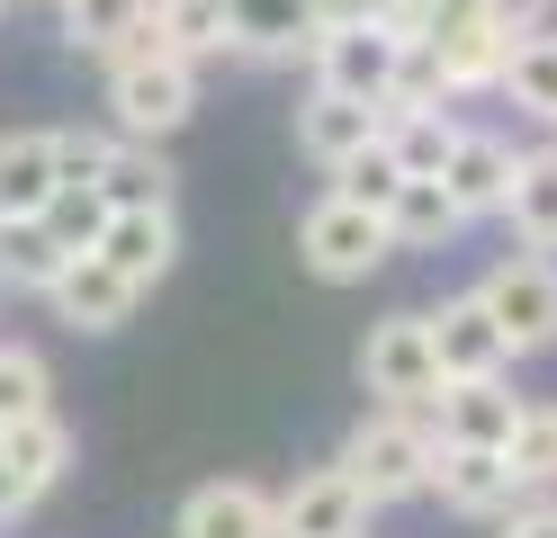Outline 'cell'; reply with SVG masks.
<instances>
[{
  "label": "cell",
  "mask_w": 557,
  "mask_h": 538,
  "mask_svg": "<svg viewBox=\"0 0 557 538\" xmlns=\"http://www.w3.org/2000/svg\"><path fill=\"white\" fill-rule=\"evenodd\" d=\"M432 458H441L432 422H423V413H405V404L360 413V422H351V440L333 449V466H342V476H351V485L377 502V512H387V502L432 493Z\"/></svg>",
  "instance_id": "6da1fadb"
},
{
  "label": "cell",
  "mask_w": 557,
  "mask_h": 538,
  "mask_svg": "<svg viewBox=\"0 0 557 538\" xmlns=\"http://www.w3.org/2000/svg\"><path fill=\"white\" fill-rule=\"evenodd\" d=\"M377 502L342 476V466H306V476L278 493V538H369Z\"/></svg>",
  "instance_id": "9c48e42d"
},
{
  "label": "cell",
  "mask_w": 557,
  "mask_h": 538,
  "mask_svg": "<svg viewBox=\"0 0 557 538\" xmlns=\"http://www.w3.org/2000/svg\"><path fill=\"white\" fill-rule=\"evenodd\" d=\"M504 538H557V493H531L504 512Z\"/></svg>",
  "instance_id": "e575fe53"
},
{
  "label": "cell",
  "mask_w": 557,
  "mask_h": 538,
  "mask_svg": "<svg viewBox=\"0 0 557 538\" xmlns=\"http://www.w3.org/2000/svg\"><path fill=\"white\" fill-rule=\"evenodd\" d=\"M0 466H10V485L37 502V493H54L63 485V466H73V430H63L54 413H37V422H10L0 430Z\"/></svg>",
  "instance_id": "ac0fdd59"
},
{
  "label": "cell",
  "mask_w": 557,
  "mask_h": 538,
  "mask_svg": "<svg viewBox=\"0 0 557 538\" xmlns=\"http://www.w3.org/2000/svg\"><path fill=\"white\" fill-rule=\"evenodd\" d=\"M521 117H540V126H557V36L548 27H521L512 36V54H504V82H495Z\"/></svg>",
  "instance_id": "44dd1931"
},
{
  "label": "cell",
  "mask_w": 557,
  "mask_h": 538,
  "mask_svg": "<svg viewBox=\"0 0 557 538\" xmlns=\"http://www.w3.org/2000/svg\"><path fill=\"white\" fill-rule=\"evenodd\" d=\"M476 297H485V314L504 323V341H512V359H540V350H557V251H504L495 270L476 278Z\"/></svg>",
  "instance_id": "277c9868"
},
{
  "label": "cell",
  "mask_w": 557,
  "mask_h": 538,
  "mask_svg": "<svg viewBox=\"0 0 557 538\" xmlns=\"http://www.w3.org/2000/svg\"><path fill=\"white\" fill-rule=\"evenodd\" d=\"M54 189H63L54 126H10V135H0V225H18V215H46Z\"/></svg>",
  "instance_id": "e0dca14e"
},
{
  "label": "cell",
  "mask_w": 557,
  "mask_h": 538,
  "mask_svg": "<svg viewBox=\"0 0 557 538\" xmlns=\"http://www.w3.org/2000/svg\"><path fill=\"white\" fill-rule=\"evenodd\" d=\"M0 10H10V0H0Z\"/></svg>",
  "instance_id": "f35d334b"
},
{
  "label": "cell",
  "mask_w": 557,
  "mask_h": 538,
  "mask_svg": "<svg viewBox=\"0 0 557 538\" xmlns=\"http://www.w3.org/2000/svg\"><path fill=\"white\" fill-rule=\"evenodd\" d=\"M441 54V72H449V90L459 99H476V90H495L504 82V54H512V27H468V36H449V46H432Z\"/></svg>",
  "instance_id": "484cf974"
},
{
  "label": "cell",
  "mask_w": 557,
  "mask_h": 538,
  "mask_svg": "<svg viewBox=\"0 0 557 538\" xmlns=\"http://www.w3.org/2000/svg\"><path fill=\"white\" fill-rule=\"evenodd\" d=\"M109 153H117V126H54L63 179H99V171H109Z\"/></svg>",
  "instance_id": "836d02e7"
},
{
  "label": "cell",
  "mask_w": 557,
  "mask_h": 538,
  "mask_svg": "<svg viewBox=\"0 0 557 538\" xmlns=\"http://www.w3.org/2000/svg\"><path fill=\"white\" fill-rule=\"evenodd\" d=\"M512 162H521L512 135H495V126H459V143H449V162H441V189L459 198L468 225H476V215H504V198H512Z\"/></svg>",
  "instance_id": "7c38bea8"
},
{
  "label": "cell",
  "mask_w": 557,
  "mask_h": 538,
  "mask_svg": "<svg viewBox=\"0 0 557 538\" xmlns=\"http://www.w3.org/2000/svg\"><path fill=\"white\" fill-rule=\"evenodd\" d=\"M46 305L73 323V333H117V323H135V305H145V287L135 278H117L99 251H73L63 261V278L46 287Z\"/></svg>",
  "instance_id": "5bb4252c"
},
{
  "label": "cell",
  "mask_w": 557,
  "mask_h": 538,
  "mask_svg": "<svg viewBox=\"0 0 557 538\" xmlns=\"http://www.w3.org/2000/svg\"><path fill=\"white\" fill-rule=\"evenodd\" d=\"M387 251H396V234H387V215H369V207H351V198H315L297 215V261L315 270L324 287H360L369 270H387Z\"/></svg>",
  "instance_id": "3957f363"
},
{
  "label": "cell",
  "mask_w": 557,
  "mask_h": 538,
  "mask_svg": "<svg viewBox=\"0 0 557 538\" xmlns=\"http://www.w3.org/2000/svg\"><path fill=\"white\" fill-rule=\"evenodd\" d=\"M360 386L377 395V404H405V413H423L432 395H441L432 323H423V314H387V323H369V341H360Z\"/></svg>",
  "instance_id": "5b68a950"
},
{
  "label": "cell",
  "mask_w": 557,
  "mask_h": 538,
  "mask_svg": "<svg viewBox=\"0 0 557 538\" xmlns=\"http://www.w3.org/2000/svg\"><path fill=\"white\" fill-rule=\"evenodd\" d=\"M504 225L531 242V251H557V143H531L512 162V198H504Z\"/></svg>",
  "instance_id": "d6986e66"
},
{
  "label": "cell",
  "mask_w": 557,
  "mask_h": 538,
  "mask_svg": "<svg viewBox=\"0 0 557 538\" xmlns=\"http://www.w3.org/2000/svg\"><path fill=\"white\" fill-rule=\"evenodd\" d=\"M234 18V54L243 63H306V46H315V0H225Z\"/></svg>",
  "instance_id": "2e32d148"
},
{
  "label": "cell",
  "mask_w": 557,
  "mask_h": 538,
  "mask_svg": "<svg viewBox=\"0 0 557 538\" xmlns=\"http://www.w3.org/2000/svg\"><path fill=\"white\" fill-rule=\"evenodd\" d=\"M387 234H396V251H441V242L468 234V215H459V198H449L441 179H405L387 198Z\"/></svg>",
  "instance_id": "ffe728a7"
},
{
  "label": "cell",
  "mask_w": 557,
  "mask_h": 538,
  "mask_svg": "<svg viewBox=\"0 0 557 538\" xmlns=\"http://www.w3.org/2000/svg\"><path fill=\"white\" fill-rule=\"evenodd\" d=\"M423 323H432V359H441V377H504V368H512V341H504V323L485 314L476 287H468V297H441Z\"/></svg>",
  "instance_id": "30bf717a"
},
{
  "label": "cell",
  "mask_w": 557,
  "mask_h": 538,
  "mask_svg": "<svg viewBox=\"0 0 557 538\" xmlns=\"http://www.w3.org/2000/svg\"><path fill=\"white\" fill-rule=\"evenodd\" d=\"M485 18H495L485 0H396V10H387V27L405 36V46H449V36H468Z\"/></svg>",
  "instance_id": "f546056e"
},
{
  "label": "cell",
  "mask_w": 557,
  "mask_h": 538,
  "mask_svg": "<svg viewBox=\"0 0 557 538\" xmlns=\"http://www.w3.org/2000/svg\"><path fill=\"white\" fill-rule=\"evenodd\" d=\"M46 10H54V0H46Z\"/></svg>",
  "instance_id": "ab89813d"
},
{
  "label": "cell",
  "mask_w": 557,
  "mask_h": 538,
  "mask_svg": "<svg viewBox=\"0 0 557 538\" xmlns=\"http://www.w3.org/2000/svg\"><path fill=\"white\" fill-rule=\"evenodd\" d=\"M396 54H405V36L377 27V18H369V27H324L315 46H306V82L387 108V90H396Z\"/></svg>",
  "instance_id": "8992f818"
},
{
  "label": "cell",
  "mask_w": 557,
  "mask_h": 538,
  "mask_svg": "<svg viewBox=\"0 0 557 538\" xmlns=\"http://www.w3.org/2000/svg\"><path fill=\"white\" fill-rule=\"evenodd\" d=\"M18 512H27V493L10 485V466H0V521H18Z\"/></svg>",
  "instance_id": "74e56055"
},
{
  "label": "cell",
  "mask_w": 557,
  "mask_h": 538,
  "mask_svg": "<svg viewBox=\"0 0 557 538\" xmlns=\"http://www.w3.org/2000/svg\"><path fill=\"white\" fill-rule=\"evenodd\" d=\"M63 261H73V251L46 234V215H18V225H0V287H10V297H46V287L63 278Z\"/></svg>",
  "instance_id": "7402d4cb"
},
{
  "label": "cell",
  "mask_w": 557,
  "mask_h": 538,
  "mask_svg": "<svg viewBox=\"0 0 557 538\" xmlns=\"http://www.w3.org/2000/svg\"><path fill=\"white\" fill-rule=\"evenodd\" d=\"M449 143H459V117L449 108H387V153L405 179H441Z\"/></svg>",
  "instance_id": "603a6c76"
},
{
  "label": "cell",
  "mask_w": 557,
  "mask_h": 538,
  "mask_svg": "<svg viewBox=\"0 0 557 538\" xmlns=\"http://www.w3.org/2000/svg\"><path fill=\"white\" fill-rule=\"evenodd\" d=\"M432 493H441V512H459V521H504L512 502H531L504 449H441L432 458Z\"/></svg>",
  "instance_id": "4fadbf2b"
},
{
  "label": "cell",
  "mask_w": 557,
  "mask_h": 538,
  "mask_svg": "<svg viewBox=\"0 0 557 538\" xmlns=\"http://www.w3.org/2000/svg\"><path fill=\"white\" fill-rule=\"evenodd\" d=\"M198 117V63L153 54V63H109V126L126 143H171Z\"/></svg>",
  "instance_id": "7a4b0ae2"
},
{
  "label": "cell",
  "mask_w": 557,
  "mask_h": 538,
  "mask_svg": "<svg viewBox=\"0 0 557 538\" xmlns=\"http://www.w3.org/2000/svg\"><path fill=\"white\" fill-rule=\"evenodd\" d=\"M54 10H63V46L109 63V46H117V36L153 10V0H54Z\"/></svg>",
  "instance_id": "f1b7e54d"
},
{
  "label": "cell",
  "mask_w": 557,
  "mask_h": 538,
  "mask_svg": "<svg viewBox=\"0 0 557 538\" xmlns=\"http://www.w3.org/2000/svg\"><path fill=\"white\" fill-rule=\"evenodd\" d=\"M333 179V198H351V207H369V215H387V198L405 189V171H396V153H387V135L369 143V153H351L342 171H324Z\"/></svg>",
  "instance_id": "4dcf8cb0"
},
{
  "label": "cell",
  "mask_w": 557,
  "mask_h": 538,
  "mask_svg": "<svg viewBox=\"0 0 557 538\" xmlns=\"http://www.w3.org/2000/svg\"><path fill=\"white\" fill-rule=\"evenodd\" d=\"M99 225H109V198H99V179H63V189L46 198V234H54L63 251H90Z\"/></svg>",
  "instance_id": "1f68e13d"
},
{
  "label": "cell",
  "mask_w": 557,
  "mask_h": 538,
  "mask_svg": "<svg viewBox=\"0 0 557 538\" xmlns=\"http://www.w3.org/2000/svg\"><path fill=\"white\" fill-rule=\"evenodd\" d=\"M171 538H278V493H261L252 476H216L171 512Z\"/></svg>",
  "instance_id": "9a60e30c"
},
{
  "label": "cell",
  "mask_w": 557,
  "mask_h": 538,
  "mask_svg": "<svg viewBox=\"0 0 557 538\" xmlns=\"http://www.w3.org/2000/svg\"><path fill=\"white\" fill-rule=\"evenodd\" d=\"M99 198H109V207H171V162H162V143H126V135H117L109 171H99Z\"/></svg>",
  "instance_id": "d4e9b609"
},
{
  "label": "cell",
  "mask_w": 557,
  "mask_h": 538,
  "mask_svg": "<svg viewBox=\"0 0 557 538\" xmlns=\"http://www.w3.org/2000/svg\"><path fill=\"white\" fill-rule=\"evenodd\" d=\"M485 10H495V27L521 36V27H540V18H548V0H485Z\"/></svg>",
  "instance_id": "8d00e7d4"
},
{
  "label": "cell",
  "mask_w": 557,
  "mask_h": 538,
  "mask_svg": "<svg viewBox=\"0 0 557 538\" xmlns=\"http://www.w3.org/2000/svg\"><path fill=\"white\" fill-rule=\"evenodd\" d=\"M37 413H54V368H46V350L0 341V430H10V422H37Z\"/></svg>",
  "instance_id": "4316f807"
},
{
  "label": "cell",
  "mask_w": 557,
  "mask_h": 538,
  "mask_svg": "<svg viewBox=\"0 0 557 538\" xmlns=\"http://www.w3.org/2000/svg\"><path fill=\"white\" fill-rule=\"evenodd\" d=\"M387 10H396V0H315V27H387Z\"/></svg>",
  "instance_id": "d590c367"
},
{
  "label": "cell",
  "mask_w": 557,
  "mask_h": 538,
  "mask_svg": "<svg viewBox=\"0 0 557 538\" xmlns=\"http://www.w3.org/2000/svg\"><path fill=\"white\" fill-rule=\"evenodd\" d=\"M504 458H512L521 493H557V404H548V395H540V404H521V422H512Z\"/></svg>",
  "instance_id": "83f0119b"
},
{
  "label": "cell",
  "mask_w": 557,
  "mask_h": 538,
  "mask_svg": "<svg viewBox=\"0 0 557 538\" xmlns=\"http://www.w3.org/2000/svg\"><path fill=\"white\" fill-rule=\"evenodd\" d=\"M99 261H109L117 278H135V287H145V297H153V287H162V270L171 261H181V215H171V207H109V225H99Z\"/></svg>",
  "instance_id": "8fae6325"
},
{
  "label": "cell",
  "mask_w": 557,
  "mask_h": 538,
  "mask_svg": "<svg viewBox=\"0 0 557 538\" xmlns=\"http://www.w3.org/2000/svg\"><path fill=\"white\" fill-rule=\"evenodd\" d=\"M153 18H162V36H171V54L198 63V72L234 54V18H225V0H153Z\"/></svg>",
  "instance_id": "cb8c5ba5"
},
{
  "label": "cell",
  "mask_w": 557,
  "mask_h": 538,
  "mask_svg": "<svg viewBox=\"0 0 557 538\" xmlns=\"http://www.w3.org/2000/svg\"><path fill=\"white\" fill-rule=\"evenodd\" d=\"M377 135H387V108H377V99H342V90L306 82V99H297V153L315 171H342L351 153H369Z\"/></svg>",
  "instance_id": "ba28073f"
},
{
  "label": "cell",
  "mask_w": 557,
  "mask_h": 538,
  "mask_svg": "<svg viewBox=\"0 0 557 538\" xmlns=\"http://www.w3.org/2000/svg\"><path fill=\"white\" fill-rule=\"evenodd\" d=\"M423 422H432L441 449H504L512 422H521V395H512V377H441Z\"/></svg>",
  "instance_id": "52a82bcc"
},
{
  "label": "cell",
  "mask_w": 557,
  "mask_h": 538,
  "mask_svg": "<svg viewBox=\"0 0 557 538\" xmlns=\"http://www.w3.org/2000/svg\"><path fill=\"white\" fill-rule=\"evenodd\" d=\"M387 108H459V90H449V72H441L432 46H405V54H396V90H387Z\"/></svg>",
  "instance_id": "d6a6232c"
}]
</instances>
